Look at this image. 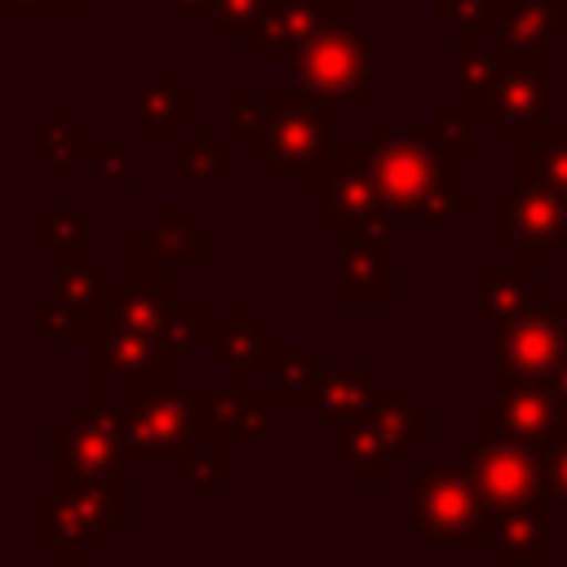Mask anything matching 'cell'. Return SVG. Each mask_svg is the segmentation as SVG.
I'll return each mask as SVG.
<instances>
[{
	"label": "cell",
	"instance_id": "cell-1",
	"mask_svg": "<svg viewBox=\"0 0 567 567\" xmlns=\"http://www.w3.org/2000/svg\"><path fill=\"white\" fill-rule=\"evenodd\" d=\"M372 182L390 221L425 226H470L474 190L452 177L456 168L439 155L430 124H381L368 146Z\"/></svg>",
	"mask_w": 567,
	"mask_h": 567
},
{
	"label": "cell",
	"instance_id": "cell-2",
	"mask_svg": "<svg viewBox=\"0 0 567 567\" xmlns=\"http://www.w3.org/2000/svg\"><path fill=\"white\" fill-rule=\"evenodd\" d=\"M452 461L470 474L478 501H483L492 514L514 509V505H527V501H545L536 443L514 439V434L487 412V403L474 408V439H470L465 447H456Z\"/></svg>",
	"mask_w": 567,
	"mask_h": 567
},
{
	"label": "cell",
	"instance_id": "cell-3",
	"mask_svg": "<svg viewBox=\"0 0 567 567\" xmlns=\"http://www.w3.org/2000/svg\"><path fill=\"white\" fill-rule=\"evenodd\" d=\"M492 536V509L478 501L470 474L447 461L416 478L412 487V540L421 549L443 545H487Z\"/></svg>",
	"mask_w": 567,
	"mask_h": 567
},
{
	"label": "cell",
	"instance_id": "cell-4",
	"mask_svg": "<svg viewBox=\"0 0 567 567\" xmlns=\"http://www.w3.org/2000/svg\"><path fill=\"white\" fill-rule=\"evenodd\" d=\"M492 204H496L492 239L514 257L532 266H549L567 244V199L554 195L549 186L532 177H509L492 186Z\"/></svg>",
	"mask_w": 567,
	"mask_h": 567
},
{
	"label": "cell",
	"instance_id": "cell-5",
	"mask_svg": "<svg viewBox=\"0 0 567 567\" xmlns=\"http://www.w3.org/2000/svg\"><path fill=\"white\" fill-rule=\"evenodd\" d=\"M554 53H509L487 102V124L501 146H527L554 128Z\"/></svg>",
	"mask_w": 567,
	"mask_h": 567
},
{
	"label": "cell",
	"instance_id": "cell-6",
	"mask_svg": "<svg viewBox=\"0 0 567 567\" xmlns=\"http://www.w3.org/2000/svg\"><path fill=\"white\" fill-rule=\"evenodd\" d=\"M301 89L319 102H368L372 97V27L332 22L315 27L297 62Z\"/></svg>",
	"mask_w": 567,
	"mask_h": 567
},
{
	"label": "cell",
	"instance_id": "cell-7",
	"mask_svg": "<svg viewBox=\"0 0 567 567\" xmlns=\"http://www.w3.org/2000/svg\"><path fill=\"white\" fill-rule=\"evenodd\" d=\"M266 146H257V155L275 168V182H297V177H315L323 168L328 155V111L319 97H301L270 111V124L261 133Z\"/></svg>",
	"mask_w": 567,
	"mask_h": 567
},
{
	"label": "cell",
	"instance_id": "cell-8",
	"mask_svg": "<svg viewBox=\"0 0 567 567\" xmlns=\"http://www.w3.org/2000/svg\"><path fill=\"white\" fill-rule=\"evenodd\" d=\"M492 354L501 377H549L567 354V301H540L496 323Z\"/></svg>",
	"mask_w": 567,
	"mask_h": 567
},
{
	"label": "cell",
	"instance_id": "cell-9",
	"mask_svg": "<svg viewBox=\"0 0 567 567\" xmlns=\"http://www.w3.org/2000/svg\"><path fill=\"white\" fill-rule=\"evenodd\" d=\"M341 235V301H390L394 248H390V217L337 226Z\"/></svg>",
	"mask_w": 567,
	"mask_h": 567
},
{
	"label": "cell",
	"instance_id": "cell-10",
	"mask_svg": "<svg viewBox=\"0 0 567 567\" xmlns=\"http://www.w3.org/2000/svg\"><path fill=\"white\" fill-rule=\"evenodd\" d=\"M540 301H558V292L549 284L536 279V266L514 257V261H483L470 275V306H474V323H505Z\"/></svg>",
	"mask_w": 567,
	"mask_h": 567
},
{
	"label": "cell",
	"instance_id": "cell-11",
	"mask_svg": "<svg viewBox=\"0 0 567 567\" xmlns=\"http://www.w3.org/2000/svg\"><path fill=\"white\" fill-rule=\"evenodd\" d=\"M483 549L496 563L549 567L558 558V505L554 501H527V505L492 514V536Z\"/></svg>",
	"mask_w": 567,
	"mask_h": 567
},
{
	"label": "cell",
	"instance_id": "cell-12",
	"mask_svg": "<svg viewBox=\"0 0 567 567\" xmlns=\"http://www.w3.org/2000/svg\"><path fill=\"white\" fill-rule=\"evenodd\" d=\"M315 177H319V186H315V217H323L332 226H354V221L385 217L377 182H372L368 151H341Z\"/></svg>",
	"mask_w": 567,
	"mask_h": 567
},
{
	"label": "cell",
	"instance_id": "cell-13",
	"mask_svg": "<svg viewBox=\"0 0 567 567\" xmlns=\"http://www.w3.org/2000/svg\"><path fill=\"white\" fill-rule=\"evenodd\" d=\"M487 412L514 434V439H523V443H545V439H554L563 425H567V416H563V403H558V394H554V385L545 381V377H501V390H496V399L487 403Z\"/></svg>",
	"mask_w": 567,
	"mask_h": 567
},
{
	"label": "cell",
	"instance_id": "cell-14",
	"mask_svg": "<svg viewBox=\"0 0 567 567\" xmlns=\"http://www.w3.org/2000/svg\"><path fill=\"white\" fill-rule=\"evenodd\" d=\"M492 35L509 53H554L567 44V0H496Z\"/></svg>",
	"mask_w": 567,
	"mask_h": 567
},
{
	"label": "cell",
	"instance_id": "cell-15",
	"mask_svg": "<svg viewBox=\"0 0 567 567\" xmlns=\"http://www.w3.org/2000/svg\"><path fill=\"white\" fill-rule=\"evenodd\" d=\"M509 62V49L483 31V35H456V58H452V102L470 106L487 120V102L501 84V71Z\"/></svg>",
	"mask_w": 567,
	"mask_h": 567
},
{
	"label": "cell",
	"instance_id": "cell-16",
	"mask_svg": "<svg viewBox=\"0 0 567 567\" xmlns=\"http://www.w3.org/2000/svg\"><path fill=\"white\" fill-rule=\"evenodd\" d=\"M186 421H190V412H186L182 403H173L168 394H142V399L133 403V416H128L124 434H128L133 452H137L146 465H155V461H164V456H177V447H182L186 434H190Z\"/></svg>",
	"mask_w": 567,
	"mask_h": 567
},
{
	"label": "cell",
	"instance_id": "cell-17",
	"mask_svg": "<svg viewBox=\"0 0 567 567\" xmlns=\"http://www.w3.org/2000/svg\"><path fill=\"white\" fill-rule=\"evenodd\" d=\"M310 390H315V416L328 421V425H337L346 416H359L377 394L368 368H328V372L315 377Z\"/></svg>",
	"mask_w": 567,
	"mask_h": 567
},
{
	"label": "cell",
	"instance_id": "cell-18",
	"mask_svg": "<svg viewBox=\"0 0 567 567\" xmlns=\"http://www.w3.org/2000/svg\"><path fill=\"white\" fill-rule=\"evenodd\" d=\"M514 177H532V182H540L567 199V133L558 128V120L545 137L514 146Z\"/></svg>",
	"mask_w": 567,
	"mask_h": 567
},
{
	"label": "cell",
	"instance_id": "cell-19",
	"mask_svg": "<svg viewBox=\"0 0 567 567\" xmlns=\"http://www.w3.org/2000/svg\"><path fill=\"white\" fill-rule=\"evenodd\" d=\"M323 22V4L319 0H266V22L257 31V53L279 40L284 53H292L297 44H306L315 35V27Z\"/></svg>",
	"mask_w": 567,
	"mask_h": 567
},
{
	"label": "cell",
	"instance_id": "cell-20",
	"mask_svg": "<svg viewBox=\"0 0 567 567\" xmlns=\"http://www.w3.org/2000/svg\"><path fill=\"white\" fill-rule=\"evenodd\" d=\"M478 120H483L478 111L456 106V102H447V106H439V111H434L430 133H434L439 155H443L452 168H465V164L474 159V124H478Z\"/></svg>",
	"mask_w": 567,
	"mask_h": 567
},
{
	"label": "cell",
	"instance_id": "cell-21",
	"mask_svg": "<svg viewBox=\"0 0 567 567\" xmlns=\"http://www.w3.org/2000/svg\"><path fill=\"white\" fill-rule=\"evenodd\" d=\"M62 439H71V456H75L66 465H75L80 474H97V478L106 474V465H111V434H106L102 421L75 416V421H66Z\"/></svg>",
	"mask_w": 567,
	"mask_h": 567
},
{
	"label": "cell",
	"instance_id": "cell-22",
	"mask_svg": "<svg viewBox=\"0 0 567 567\" xmlns=\"http://www.w3.org/2000/svg\"><path fill=\"white\" fill-rule=\"evenodd\" d=\"M434 18L452 27V35H483L492 31L496 0H434Z\"/></svg>",
	"mask_w": 567,
	"mask_h": 567
},
{
	"label": "cell",
	"instance_id": "cell-23",
	"mask_svg": "<svg viewBox=\"0 0 567 567\" xmlns=\"http://www.w3.org/2000/svg\"><path fill=\"white\" fill-rule=\"evenodd\" d=\"M540 456V492L554 505H567V425L536 447Z\"/></svg>",
	"mask_w": 567,
	"mask_h": 567
},
{
	"label": "cell",
	"instance_id": "cell-24",
	"mask_svg": "<svg viewBox=\"0 0 567 567\" xmlns=\"http://www.w3.org/2000/svg\"><path fill=\"white\" fill-rule=\"evenodd\" d=\"M545 381L554 385V394H558V403H563V416H567V354L558 359V368H554V372H549Z\"/></svg>",
	"mask_w": 567,
	"mask_h": 567
},
{
	"label": "cell",
	"instance_id": "cell-25",
	"mask_svg": "<svg viewBox=\"0 0 567 567\" xmlns=\"http://www.w3.org/2000/svg\"><path fill=\"white\" fill-rule=\"evenodd\" d=\"M328 4H359V0H328Z\"/></svg>",
	"mask_w": 567,
	"mask_h": 567
},
{
	"label": "cell",
	"instance_id": "cell-26",
	"mask_svg": "<svg viewBox=\"0 0 567 567\" xmlns=\"http://www.w3.org/2000/svg\"><path fill=\"white\" fill-rule=\"evenodd\" d=\"M0 53H4V49H0ZM0 75H4V58H0Z\"/></svg>",
	"mask_w": 567,
	"mask_h": 567
},
{
	"label": "cell",
	"instance_id": "cell-27",
	"mask_svg": "<svg viewBox=\"0 0 567 567\" xmlns=\"http://www.w3.org/2000/svg\"><path fill=\"white\" fill-rule=\"evenodd\" d=\"M558 128H563V133H567V120H558Z\"/></svg>",
	"mask_w": 567,
	"mask_h": 567
}]
</instances>
